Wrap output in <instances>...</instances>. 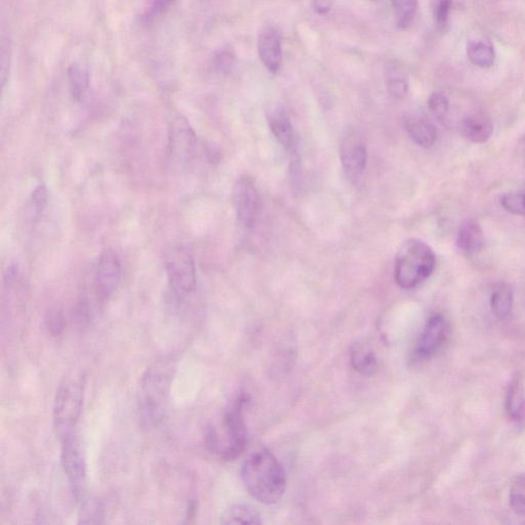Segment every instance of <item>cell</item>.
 Returning <instances> with one entry per match:
<instances>
[{
	"instance_id": "27",
	"label": "cell",
	"mask_w": 525,
	"mask_h": 525,
	"mask_svg": "<svg viewBox=\"0 0 525 525\" xmlns=\"http://www.w3.org/2000/svg\"><path fill=\"white\" fill-rule=\"evenodd\" d=\"M504 210L515 215H525V195L520 192L506 193L501 197Z\"/></svg>"
},
{
	"instance_id": "3",
	"label": "cell",
	"mask_w": 525,
	"mask_h": 525,
	"mask_svg": "<svg viewBox=\"0 0 525 525\" xmlns=\"http://www.w3.org/2000/svg\"><path fill=\"white\" fill-rule=\"evenodd\" d=\"M173 381V368L160 362L147 369L138 393V411L148 426H156L164 419L169 390Z\"/></svg>"
},
{
	"instance_id": "5",
	"label": "cell",
	"mask_w": 525,
	"mask_h": 525,
	"mask_svg": "<svg viewBox=\"0 0 525 525\" xmlns=\"http://www.w3.org/2000/svg\"><path fill=\"white\" fill-rule=\"evenodd\" d=\"M83 391L81 377H66L60 385L53 406V425L61 439L74 434L82 411Z\"/></svg>"
},
{
	"instance_id": "24",
	"label": "cell",
	"mask_w": 525,
	"mask_h": 525,
	"mask_svg": "<svg viewBox=\"0 0 525 525\" xmlns=\"http://www.w3.org/2000/svg\"><path fill=\"white\" fill-rule=\"evenodd\" d=\"M396 24L401 29L412 26L418 11L419 0H391Z\"/></svg>"
},
{
	"instance_id": "17",
	"label": "cell",
	"mask_w": 525,
	"mask_h": 525,
	"mask_svg": "<svg viewBox=\"0 0 525 525\" xmlns=\"http://www.w3.org/2000/svg\"><path fill=\"white\" fill-rule=\"evenodd\" d=\"M268 121L278 142L289 150L295 149L296 135L287 113L282 110L275 111L270 115Z\"/></svg>"
},
{
	"instance_id": "19",
	"label": "cell",
	"mask_w": 525,
	"mask_h": 525,
	"mask_svg": "<svg viewBox=\"0 0 525 525\" xmlns=\"http://www.w3.org/2000/svg\"><path fill=\"white\" fill-rule=\"evenodd\" d=\"M467 56L471 63L482 69L495 65L496 52L489 42L482 40L471 41L467 44Z\"/></svg>"
},
{
	"instance_id": "21",
	"label": "cell",
	"mask_w": 525,
	"mask_h": 525,
	"mask_svg": "<svg viewBox=\"0 0 525 525\" xmlns=\"http://www.w3.org/2000/svg\"><path fill=\"white\" fill-rule=\"evenodd\" d=\"M261 515L251 505L236 504L226 509L221 517L223 524H260Z\"/></svg>"
},
{
	"instance_id": "8",
	"label": "cell",
	"mask_w": 525,
	"mask_h": 525,
	"mask_svg": "<svg viewBox=\"0 0 525 525\" xmlns=\"http://www.w3.org/2000/svg\"><path fill=\"white\" fill-rule=\"evenodd\" d=\"M233 197L238 222L245 228L253 227L257 220L259 198L257 188L250 177H238Z\"/></svg>"
},
{
	"instance_id": "23",
	"label": "cell",
	"mask_w": 525,
	"mask_h": 525,
	"mask_svg": "<svg viewBox=\"0 0 525 525\" xmlns=\"http://www.w3.org/2000/svg\"><path fill=\"white\" fill-rule=\"evenodd\" d=\"M386 87L391 97L396 100L406 98L408 92V83L403 71L392 63L385 67Z\"/></svg>"
},
{
	"instance_id": "18",
	"label": "cell",
	"mask_w": 525,
	"mask_h": 525,
	"mask_svg": "<svg viewBox=\"0 0 525 525\" xmlns=\"http://www.w3.org/2000/svg\"><path fill=\"white\" fill-rule=\"evenodd\" d=\"M506 411L513 421L521 422L525 418V393L520 377H513L506 396Z\"/></svg>"
},
{
	"instance_id": "32",
	"label": "cell",
	"mask_w": 525,
	"mask_h": 525,
	"mask_svg": "<svg viewBox=\"0 0 525 525\" xmlns=\"http://www.w3.org/2000/svg\"><path fill=\"white\" fill-rule=\"evenodd\" d=\"M312 5L316 13L326 14L331 10L333 0H312Z\"/></svg>"
},
{
	"instance_id": "6",
	"label": "cell",
	"mask_w": 525,
	"mask_h": 525,
	"mask_svg": "<svg viewBox=\"0 0 525 525\" xmlns=\"http://www.w3.org/2000/svg\"><path fill=\"white\" fill-rule=\"evenodd\" d=\"M166 272L169 288L177 298H185L196 290V268L191 252L177 246L166 260Z\"/></svg>"
},
{
	"instance_id": "29",
	"label": "cell",
	"mask_w": 525,
	"mask_h": 525,
	"mask_svg": "<svg viewBox=\"0 0 525 525\" xmlns=\"http://www.w3.org/2000/svg\"><path fill=\"white\" fill-rule=\"evenodd\" d=\"M453 7V0H436L434 7V15L439 28L444 29L449 25Z\"/></svg>"
},
{
	"instance_id": "25",
	"label": "cell",
	"mask_w": 525,
	"mask_h": 525,
	"mask_svg": "<svg viewBox=\"0 0 525 525\" xmlns=\"http://www.w3.org/2000/svg\"><path fill=\"white\" fill-rule=\"evenodd\" d=\"M509 500L512 511L519 515L525 516V475H516L511 483Z\"/></svg>"
},
{
	"instance_id": "11",
	"label": "cell",
	"mask_w": 525,
	"mask_h": 525,
	"mask_svg": "<svg viewBox=\"0 0 525 525\" xmlns=\"http://www.w3.org/2000/svg\"><path fill=\"white\" fill-rule=\"evenodd\" d=\"M121 280V264L118 254L106 251L99 259L96 285L98 295L106 300L117 291Z\"/></svg>"
},
{
	"instance_id": "20",
	"label": "cell",
	"mask_w": 525,
	"mask_h": 525,
	"mask_svg": "<svg viewBox=\"0 0 525 525\" xmlns=\"http://www.w3.org/2000/svg\"><path fill=\"white\" fill-rule=\"evenodd\" d=\"M513 291L511 285L500 282L493 288L491 296L492 310L499 320H505L512 312Z\"/></svg>"
},
{
	"instance_id": "7",
	"label": "cell",
	"mask_w": 525,
	"mask_h": 525,
	"mask_svg": "<svg viewBox=\"0 0 525 525\" xmlns=\"http://www.w3.org/2000/svg\"><path fill=\"white\" fill-rule=\"evenodd\" d=\"M62 440V465L71 485L73 497L82 501L87 488V464L82 449L75 434Z\"/></svg>"
},
{
	"instance_id": "22",
	"label": "cell",
	"mask_w": 525,
	"mask_h": 525,
	"mask_svg": "<svg viewBox=\"0 0 525 525\" xmlns=\"http://www.w3.org/2000/svg\"><path fill=\"white\" fill-rule=\"evenodd\" d=\"M351 365L357 372L364 376H373L377 364L375 354L365 346L355 345L350 354Z\"/></svg>"
},
{
	"instance_id": "13",
	"label": "cell",
	"mask_w": 525,
	"mask_h": 525,
	"mask_svg": "<svg viewBox=\"0 0 525 525\" xmlns=\"http://www.w3.org/2000/svg\"><path fill=\"white\" fill-rule=\"evenodd\" d=\"M259 57L268 71L273 74L280 72L282 64V43L281 33L275 28L261 31L258 38Z\"/></svg>"
},
{
	"instance_id": "1",
	"label": "cell",
	"mask_w": 525,
	"mask_h": 525,
	"mask_svg": "<svg viewBox=\"0 0 525 525\" xmlns=\"http://www.w3.org/2000/svg\"><path fill=\"white\" fill-rule=\"evenodd\" d=\"M242 478L251 495L266 505L280 501L287 489V475L282 465L265 449L253 452L244 460Z\"/></svg>"
},
{
	"instance_id": "28",
	"label": "cell",
	"mask_w": 525,
	"mask_h": 525,
	"mask_svg": "<svg viewBox=\"0 0 525 525\" xmlns=\"http://www.w3.org/2000/svg\"><path fill=\"white\" fill-rule=\"evenodd\" d=\"M428 107L438 119H444L450 111V100L444 92L436 91L428 100Z\"/></svg>"
},
{
	"instance_id": "26",
	"label": "cell",
	"mask_w": 525,
	"mask_h": 525,
	"mask_svg": "<svg viewBox=\"0 0 525 525\" xmlns=\"http://www.w3.org/2000/svg\"><path fill=\"white\" fill-rule=\"evenodd\" d=\"M69 81L72 96L76 100H81L89 89V74L81 66H72L69 71Z\"/></svg>"
},
{
	"instance_id": "15",
	"label": "cell",
	"mask_w": 525,
	"mask_h": 525,
	"mask_svg": "<svg viewBox=\"0 0 525 525\" xmlns=\"http://www.w3.org/2000/svg\"><path fill=\"white\" fill-rule=\"evenodd\" d=\"M462 129L470 142L482 144L490 140L493 133V125L485 115L473 114L463 122Z\"/></svg>"
},
{
	"instance_id": "9",
	"label": "cell",
	"mask_w": 525,
	"mask_h": 525,
	"mask_svg": "<svg viewBox=\"0 0 525 525\" xmlns=\"http://www.w3.org/2000/svg\"><path fill=\"white\" fill-rule=\"evenodd\" d=\"M342 167L351 181H358L364 175L368 162L367 145L355 133H349L343 138L339 150Z\"/></svg>"
},
{
	"instance_id": "2",
	"label": "cell",
	"mask_w": 525,
	"mask_h": 525,
	"mask_svg": "<svg viewBox=\"0 0 525 525\" xmlns=\"http://www.w3.org/2000/svg\"><path fill=\"white\" fill-rule=\"evenodd\" d=\"M248 403L249 396L245 393H239L224 414L222 431L210 428L206 432L205 442L208 449L224 460H235L248 449L249 432L244 419Z\"/></svg>"
},
{
	"instance_id": "30",
	"label": "cell",
	"mask_w": 525,
	"mask_h": 525,
	"mask_svg": "<svg viewBox=\"0 0 525 525\" xmlns=\"http://www.w3.org/2000/svg\"><path fill=\"white\" fill-rule=\"evenodd\" d=\"M48 189H46L43 184L38 185V186L33 191V195H31V204H33L37 217H40L46 205H48Z\"/></svg>"
},
{
	"instance_id": "31",
	"label": "cell",
	"mask_w": 525,
	"mask_h": 525,
	"mask_svg": "<svg viewBox=\"0 0 525 525\" xmlns=\"http://www.w3.org/2000/svg\"><path fill=\"white\" fill-rule=\"evenodd\" d=\"M173 2L174 0H147L145 18L150 20L158 17Z\"/></svg>"
},
{
	"instance_id": "12",
	"label": "cell",
	"mask_w": 525,
	"mask_h": 525,
	"mask_svg": "<svg viewBox=\"0 0 525 525\" xmlns=\"http://www.w3.org/2000/svg\"><path fill=\"white\" fill-rule=\"evenodd\" d=\"M169 145L173 158L181 164H187L195 157L197 138L186 120L177 119L173 123Z\"/></svg>"
},
{
	"instance_id": "16",
	"label": "cell",
	"mask_w": 525,
	"mask_h": 525,
	"mask_svg": "<svg viewBox=\"0 0 525 525\" xmlns=\"http://www.w3.org/2000/svg\"><path fill=\"white\" fill-rule=\"evenodd\" d=\"M457 244L466 254L480 253L484 245V234L480 224L474 221L463 224L458 233Z\"/></svg>"
},
{
	"instance_id": "10",
	"label": "cell",
	"mask_w": 525,
	"mask_h": 525,
	"mask_svg": "<svg viewBox=\"0 0 525 525\" xmlns=\"http://www.w3.org/2000/svg\"><path fill=\"white\" fill-rule=\"evenodd\" d=\"M449 334V323L443 315H434L425 326L416 346L415 355L419 358L428 359L443 348Z\"/></svg>"
},
{
	"instance_id": "4",
	"label": "cell",
	"mask_w": 525,
	"mask_h": 525,
	"mask_svg": "<svg viewBox=\"0 0 525 525\" xmlns=\"http://www.w3.org/2000/svg\"><path fill=\"white\" fill-rule=\"evenodd\" d=\"M435 253L419 239H409L399 249L396 260V282L405 290L414 289L434 273Z\"/></svg>"
},
{
	"instance_id": "14",
	"label": "cell",
	"mask_w": 525,
	"mask_h": 525,
	"mask_svg": "<svg viewBox=\"0 0 525 525\" xmlns=\"http://www.w3.org/2000/svg\"><path fill=\"white\" fill-rule=\"evenodd\" d=\"M405 127L409 138L422 148H431L437 140V129L427 119L408 117L405 119Z\"/></svg>"
}]
</instances>
